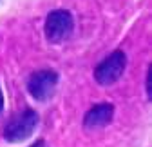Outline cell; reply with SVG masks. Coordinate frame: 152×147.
<instances>
[{
  "label": "cell",
  "instance_id": "5b68a950",
  "mask_svg": "<svg viewBox=\"0 0 152 147\" xmlns=\"http://www.w3.org/2000/svg\"><path fill=\"white\" fill-rule=\"evenodd\" d=\"M114 118V107L110 104H98L85 113L83 116V127L85 129H100L110 123Z\"/></svg>",
  "mask_w": 152,
  "mask_h": 147
},
{
  "label": "cell",
  "instance_id": "7a4b0ae2",
  "mask_svg": "<svg viewBox=\"0 0 152 147\" xmlns=\"http://www.w3.org/2000/svg\"><path fill=\"white\" fill-rule=\"evenodd\" d=\"M72 29H74L72 15L65 9H54L45 18L44 31H45V38L51 44H60L67 40L72 35Z\"/></svg>",
  "mask_w": 152,
  "mask_h": 147
},
{
  "label": "cell",
  "instance_id": "8992f818",
  "mask_svg": "<svg viewBox=\"0 0 152 147\" xmlns=\"http://www.w3.org/2000/svg\"><path fill=\"white\" fill-rule=\"evenodd\" d=\"M145 87H147V95H148V98L152 100V65L148 67V73H147V82H145Z\"/></svg>",
  "mask_w": 152,
  "mask_h": 147
},
{
  "label": "cell",
  "instance_id": "ba28073f",
  "mask_svg": "<svg viewBox=\"0 0 152 147\" xmlns=\"http://www.w3.org/2000/svg\"><path fill=\"white\" fill-rule=\"evenodd\" d=\"M4 109V95H2V91H0V111Z\"/></svg>",
  "mask_w": 152,
  "mask_h": 147
},
{
  "label": "cell",
  "instance_id": "277c9868",
  "mask_svg": "<svg viewBox=\"0 0 152 147\" xmlns=\"http://www.w3.org/2000/svg\"><path fill=\"white\" fill-rule=\"evenodd\" d=\"M127 67V57L123 51H114L109 57L98 64V67L94 69V80L100 85H112L114 82H118L123 75V71Z\"/></svg>",
  "mask_w": 152,
  "mask_h": 147
},
{
  "label": "cell",
  "instance_id": "6da1fadb",
  "mask_svg": "<svg viewBox=\"0 0 152 147\" xmlns=\"http://www.w3.org/2000/svg\"><path fill=\"white\" fill-rule=\"evenodd\" d=\"M38 122H40V116L33 109H26L22 113H16L4 127V138L9 143L24 142L34 133Z\"/></svg>",
  "mask_w": 152,
  "mask_h": 147
},
{
  "label": "cell",
  "instance_id": "3957f363",
  "mask_svg": "<svg viewBox=\"0 0 152 147\" xmlns=\"http://www.w3.org/2000/svg\"><path fill=\"white\" fill-rule=\"evenodd\" d=\"M58 78H60L58 73L53 69H42V71L33 73L27 80L29 95L38 102H47L54 95L56 85H58Z\"/></svg>",
  "mask_w": 152,
  "mask_h": 147
},
{
  "label": "cell",
  "instance_id": "52a82bcc",
  "mask_svg": "<svg viewBox=\"0 0 152 147\" xmlns=\"http://www.w3.org/2000/svg\"><path fill=\"white\" fill-rule=\"evenodd\" d=\"M31 147H47V145H45V142H44V140H38V142H34Z\"/></svg>",
  "mask_w": 152,
  "mask_h": 147
}]
</instances>
